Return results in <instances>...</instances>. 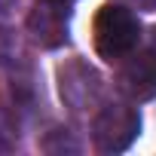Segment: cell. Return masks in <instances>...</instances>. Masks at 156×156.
<instances>
[{
  "label": "cell",
  "instance_id": "6da1fadb",
  "mask_svg": "<svg viewBox=\"0 0 156 156\" xmlns=\"http://www.w3.org/2000/svg\"><path fill=\"white\" fill-rule=\"evenodd\" d=\"M138 40H141V22L132 9L116 3H107L98 9L92 22V43L104 61H119L132 55L138 49Z\"/></svg>",
  "mask_w": 156,
  "mask_h": 156
},
{
  "label": "cell",
  "instance_id": "7a4b0ae2",
  "mask_svg": "<svg viewBox=\"0 0 156 156\" xmlns=\"http://www.w3.org/2000/svg\"><path fill=\"white\" fill-rule=\"evenodd\" d=\"M141 132V116L129 104H107L95 116V147L101 153L126 150Z\"/></svg>",
  "mask_w": 156,
  "mask_h": 156
},
{
  "label": "cell",
  "instance_id": "3957f363",
  "mask_svg": "<svg viewBox=\"0 0 156 156\" xmlns=\"http://www.w3.org/2000/svg\"><path fill=\"white\" fill-rule=\"evenodd\" d=\"M129 61L119 70V86L132 101H150L156 98V49L132 52Z\"/></svg>",
  "mask_w": 156,
  "mask_h": 156
},
{
  "label": "cell",
  "instance_id": "277c9868",
  "mask_svg": "<svg viewBox=\"0 0 156 156\" xmlns=\"http://www.w3.org/2000/svg\"><path fill=\"white\" fill-rule=\"evenodd\" d=\"M52 3H70V0H52Z\"/></svg>",
  "mask_w": 156,
  "mask_h": 156
}]
</instances>
